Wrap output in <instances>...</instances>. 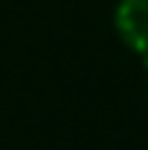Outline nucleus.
I'll return each instance as SVG.
<instances>
[{
	"mask_svg": "<svg viewBox=\"0 0 148 150\" xmlns=\"http://www.w3.org/2000/svg\"><path fill=\"white\" fill-rule=\"evenodd\" d=\"M112 22L120 42L148 64V0H117Z\"/></svg>",
	"mask_w": 148,
	"mask_h": 150,
	"instance_id": "1",
	"label": "nucleus"
}]
</instances>
